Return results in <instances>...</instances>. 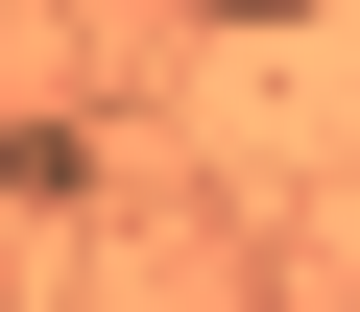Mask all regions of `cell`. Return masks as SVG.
<instances>
[{"label":"cell","instance_id":"1","mask_svg":"<svg viewBox=\"0 0 360 312\" xmlns=\"http://www.w3.org/2000/svg\"><path fill=\"white\" fill-rule=\"evenodd\" d=\"M193 25H312V0H193Z\"/></svg>","mask_w":360,"mask_h":312}]
</instances>
